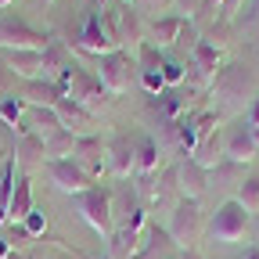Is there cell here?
<instances>
[{"instance_id": "cell-10", "label": "cell", "mask_w": 259, "mask_h": 259, "mask_svg": "<svg viewBox=\"0 0 259 259\" xmlns=\"http://www.w3.org/2000/svg\"><path fill=\"white\" fill-rule=\"evenodd\" d=\"M212 87H216V94H220L223 105H241L245 94L252 90V72L245 69V65H227V69L216 72Z\"/></svg>"}, {"instance_id": "cell-4", "label": "cell", "mask_w": 259, "mask_h": 259, "mask_svg": "<svg viewBox=\"0 0 259 259\" xmlns=\"http://www.w3.org/2000/svg\"><path fill=\"white\" fill-rule=\"evenodd\" d=\"M166 234L173 245L180 248H194V241L202 238V209L194 198H180L169 212V223H166Z\"/></svg>"}, {"instance_id": "cell-7", "label": "cell", "mask_w": 259, "mask_h": 259, "mask_svg": "<svg viewBox=\"0 0 259 259\" xmlns=\"http://www.w3.org/2000/svg\"><path fill=\"white\" fill-rule=\"evenodd\" d=\"M72 47L87 58H101V54H112L119 51V44L108 36V29H105V18L101 11H87L83 15V25L76 29V36H72Z\"/></svg>"}, {"instance_id": "cell-17", "label": "cell", "mask_w": 259, "mask_h": 259, "mask_svg": "<svg viewBox=\"0 0 259 259\" xmlns=\"http://www.w3.org/2000/svg\"><path fill=\"white\" fill-rule=\"evenodd\" d=\"M61 130V119H58V112L54 108H47V105H25V115H22V122H18V134H36V137H51V134H58Z\"/></svg>"}, {"instance_id": "cell-8", "label": "cell", "mask_w": 259, "mask_h": 259, "mask_svg": "<svg viewBox=\"0 0 259 259\" xmlns=\"http://www.w3.org/2000/svg\"><path fill=\"white\" fill-rule=\"evenodd\" d=\"M44 173H47V180H51V187H58V191H65V194H83V191H90V187H97L94 184V177L79 166L76 158H58V162H47L44 166Z\"/></svg>"}, {"instance_id": "cell-3", "label": "cell", "mask_w": 259, "mask_h": 259, "mask_svg": "<svg viewBox=\"0 0 259 259\" xmlns=\"http://www.w3.org/2000/svg\"><path fill=\"white\" fill-rule=\"evenodd\" d=\"M248 220H252V212H248L238 198H227V202L212 212V220H209V238L220 241V245H234V241L245 238Z\"/></svg>"}, {"instance_id": "cell-19", "label": "cell", "mask_w": 259, "mask_h": 259, "mask_svg": "<svg viewBox=\"0 0 259 259\" xmlns=\"http://www.w3.org/2000/svg\"><path fill=\"white\" fill-rule=\"evenodd\" d=\"M134 151H137V162H134V173L151 180L158 169H162V144L151 137V134H134Z\"/></svg>"}, {"instance_id": "cell-46", "label": "cell", "mask_w": 259, "mask_h": 259, "mask_svg": "<svg viewBox=\"0 0 259 259\" xmlns=\"http://www.w3.org/2000/svg\"><path fill=\"white\" fill-rule=\"evenodd\" d=\"M122 4H134V0H122Z\"/></svg>"}, {"instance_id": "cell-44", "label": "cell", "mask_w": 259, "mask_h": 259, "mask_svg": "<svg viewBox=\"0 0 259 259\" xmlns=\"http://www.w3.org/2000/svg\"><path fill=\"white\" fill-rule=\"evenodd\" d=\"M4 158H8V155H0V166H4Z\"/></svg>"}, {"instance_id": "cell-42", "label": "cell", "mask_w": 259, "mask_h": 259, "mask_svg": "<svg viewBox=\"0 0 259 259\" xmlns=\"http://www.w3.org/2000/svg\"><path fill=\"white\" fill-rule=\"evenodd\" d=\"M252 18H259V0L252 4V15H248V22H252Z\"/></svg>"}, {"instance_id": "cell-14", "label": "cell", "mask_w": 259, "mask_h": 259, "mask_svg": "<svg viewBox=\"0 0 259 259\" xmlns=\"http://www.w3.org/2000/svg\"><path fill=\"white\" fill-rule=\"evenodd\" d=\"M72 158L79 162V166L97 180L105 169H108V141H101V137H76V151H72Z\"/></svg>"}, {"instance_id": "cell-37", "label": "cell", "mask_w": 259, "mask_h": 259, "mask_svg": "<svg viewBox=\"0 0 259 259\" xmlns=\"http://www.w3.org/2000/svg\"><path fill=\"white\" fill-rule=\"evenodd\" d=\"M11 83H15V76L4 69V61H0V97H4V94H11Z\"/></svg>"}, {"instance_id": "cell-5", "label": "cell", "mask_w": 259, "mask_h": 259, "mask_svg": "<svg viewBox=\"0 0 259 259\" xmlns=\"http://www.w3.org/2000/svg\"><path fill=\"white\" fill-rule=\"evenodd\" d=\"M76 212H79L101 238H112V231H115V223H112V191L90 187V191L76 194Z\"/></svg>"}, {"instance_id": "cell-25", "label": "cell", "mask_w": 259, "mask_h": 259, "mask_svg": "<svg viewBox=\"0 0 259 259\" xmlns=\"http://www.w3.org/2000/svg\"><path fill=\"white\" fill-rule=\"evenodd\" d=\"M72 61V54H69V47H65L61 40H51L47 47H44V69H40V79H51V83H58V76L65 72V65Z\"/></svg>"}, {"instance_id": "cell-27", "label": "cell", "mask_w": 259, "mask_h": 259, "mask_svg": "<svg viewBox=\"0 0 259 259\" xmlns=\"http://www.w3.org/2000/svg\"><path fill=\"white\" fill-rule=\"evenodd\" d=\"M137 245H141V231H134V227H115L112 238H108L112 259H134Z\"/></svg>"}, {"instance_id": "cell-28", "label": "cell", "mask_w": 259, "mask_h": 259, "mask_svg": "<svg viewBox=\"0 0 259 259\" xmlns=\"http://www.w3.org/2000/svg\"><path fill=\"white\" fill-rule=\"evenodd\" d=\"M72 151H76V137L69 134V130H58V134H51L47 141H44V155H47V162H58V158H72Z\"/></svg>"}, {"instance_id": "cell-33", "label": "cell", "mask_w": 259, "mask_h": 259, "mask_svg": "<svg viewBox=\"0 0 259 259\" xmlns=\"http://www.w3.org/2000/svg\"><path fill=\"white\" fill-rule=\"evenodd\" d=\"M162 79H166V87L184 83V65H180V61H173V58H162Z\"/></svg>"}, {"instance_id": "cell-20", "label": "cell", "mask_w": 259, "mask_h": 259, "mask_svg": "<svg viewBox=\"0 0 259 259\" xmlns=\"http://www.w3.org/2000/svg\"><path fill=\"white\" fill-rule=\"evenodd\" d=\"M15 166H18V173L25 177L29 169H44L47 166V155H44V137H36V134H18V144H15Z\"/></svg>"}, {"instance_id": "cell-34", "label": "cell", "mask_w": 259, "mask_h": 259, "mask_svg": "<svg viewBox=\"0 0 259 259\" xmlns=\"http://www.w3.org/2000/svg\"><path fill=\"white\" fill-rule=\"evenodd\" d=\"M25 231H29V238H36V234H44L47 231V216H44V209H32L29 216H25Z\"/></svg>"}, {"instance_id": "cell-16", "label": "cell", "mask_w": 259, "mask_h": 259, "mask_svg": "<svg viewBox=\"0 0 259 259\" xmlns=\"http://www.w3.org/2000/svg\"><path fill=\"white\" fill-rule=\"evenodd\" d=\"M255 141H252V126L248 122H234V126H227V134H223V158H231V162H245L255 155Z\"/></svg>"}, {"instance_id": "cell-12", "label": "cell", "mask_w": 259, "mask_h": 259, "mask_svg": "<svg viewBox=\"0 0 259 259\" xmlns=\"http://www.w3.org/2000/svg\"><path fill=\"white\" fill-rule=\"evenodd\" d=\"M134 61H137V83L148 94H162V90H166V79H162V51L158 47H151L144 40L141 51L134 54Z\"/></svg>"}, {"instance_id": "cell-18", "label": "cell", "mask_w": 259, "mask_h": 259, "mask_svg": "<svg viewBox=\"0 0 259 259\" xmlns=\"http://www.w3.org/2000/svg\"><path fill=\"white\" fill-rule=\"evenodd\" d=\"M177 180H180V194L184 198H194V202L209 191V169H202L191 155H184L177 162Z\"/></svg>"}, {"instance_id": "cell-21", "label": "cell", "mask_w": 259, "mask_h": 259, "mask_svg": "<svg viewBox=\"0 0 259 259\" xmlns=\"http://www.w3.org/2000/svg\"><path fill=\"white\" fill-rule=\"evenodd\" d=\"M4 69L18 79H40L44 69V51H0Z\"/></svg>"}, {"instance_id": "cell-32", "label": "cell", "mask_w": 259, "mask_h": 259, "mask_svg": "<svg viewBox=\"0 0 259 259\" xmlns=\"http://www.w3.org/2000/svg\"><path fill=\"white\" fill-rule=\"evenodd\" d=\"M134 8L141 15H148V18H162V15L173 8V0H134Z\"/></svg>"}, {"instance_id": "cell-11", "label": "cell", "mask_w": 259, "mask_h": 259, "mask_svg": "<svg viewBox=\"0 0 259 259\" xmlns=\"http://www.w3.org/2000/svg\"><path fill=\"white\" fill-rule=\"evenodd\" d=\"M144 191H151V209H158V212H166V216H169L173 205L184 198V194H180V180H177V166L158 169V177L148 180Z\"/></svg>"}, {"instance_id": "cell-22", "label": "cell", "mask_w": 259, "mask_h": 259, "mask_svg": "<svg viewBox=\"0 0 259 259\" xmlns=\"http://www.w3.org/2000/svg\"><path fill=\"white\" fill-rule=\"evenodd\" d=\"M187 25V18H180V15H162V18H151L148 22V44L151 47H177V40H180V29Z\"/></svg>"}, {"instance_id": "cell-31", "label": "cell", "mask_w": 259, "mask_h": 259, "mask_svg": "<svg viewBox=\"0 0 259 259\" xmlns=\"http://www.w3.org/2000/svg\"><path fill=\"white\" fill-rule=\"evenodd\" d=\"M238 202H241L248 212H259V177H248V180H241Z\"/></svg>"}, {"instance_id": "cell-13", "label": "cell", "mask_w": 259, "mask_h": 259, "mask_svg": "<svg viewBox=\"0 0 259 259\" xmlns=\"http://www.w3.org/2000/svg\"><path fill=\"white\" fill-rule=\"evenodd\" d=\"M54 112H58L61 126L69 130L72 137H94V134H97V126H101V119H97L94 112H87L83 105L69 101V97H61V101L54 105Z\"/></svg>"}, {"instance_id": "cell-43", "label": "cell", "mask_w": 259, "mask_h": 259, "mask_svg": "<svg viewBox=\"0 0 259 259\" xmlns=\"http://www.w3.org/2000/svg\"><path fill=\"white\" fill-rule=\"evenodd\" d=\"M8 4H11V0H0V8H8Z\"/></svg>"}, {"instance_id": "cell-40", "label": "cell", "mask_w": 259, "mask_h": 259, "mask_svg": "<svg viewBox=\"0 0 259 259\" xmlns=\"http://www.w3.org/2000/svg\"><path fill=\"white\" fill-rule=\"evenodd\" d=\"M0 259H29V255H25V252H4Z\"/></svg>"}, {"instance_id": "cell-26", "label": "cell", "mask_w": 259, "mask_h": 259, "mask_svg": "<svg viewBox=\"0 0 259 259\" xmlns=\"http://www.w3.org/2000/svg\"><path fill=\"white\" fill-rule=\"evenodd\" d=\"M191 158L198 162L202 169H216L220 162H223V134H220V130H216V134H209V137H202L198 144H194Z\"/></svg>"}, {"instance_id": "cell-45", "label": "cell", "mask_w": 259, "mask_h": 259, "mask_svg": "<svg viewBox=\"0 0 259 259\" xmlns=\"http://www.w3.org/2000/svg\"><path fill=\"white\" fill-rule=\"evenodd\" d=\"M40 4H54V0H40Z\"/></svg>"}, {"instance_id": "cell-29", "label": "cell", "mask_w": 259, "mask_h": 259, "mask_svg": "<svg viewBox=\"0 0 259 259\" xmlns=\"http://www.w3.org/2000/svg\"><path fill=\"white\" fill-rule=\"evenodd\" d=\"M245 180V166L241 162H231V158H223L216 169H209V187H231V184H241Z\"/></svg>"}, {"instance_id": "cell-9", "label": "cell", "mask_w": 259, "mask_h": 259, "mask_svg": "<svg viewBox=\"0 0 259 259\" xmlns=\"http://www.w3.org/2000/svg\"><path fill=\"white\" fill-rule=\"evenodd\" d=\"M144 32H148L144 15H141L134 4L115 0V44H119V51L130 47V58H134V54L141 51V44H144Z\"/></svg>"}, {"instance_id": "cell-15", "label": "cell", "mask_w": 259, "mask_h": 259, "mask_svg": "<svg viewBox=\"0 0 259 259\" xmlns=\"http://www.w3.org/2000/svg\"><path fill=\"white\" fill-rule=\"evenodd\" d=\"M134 162H137V151H134V137L130 134H112V141H108V173L112 177H119V180H126L130 173H134Z\"/></svg>"}, {"instance_id": "cell-6", "label": "cell", "mask_w": 259, "mask_h": 259, "mask_svg": "<svg viewBox=\"0 0 259 259\" xmlns=\"http://www.w3.org/2000/svg\"><path fill=\"white\" fill-rule=\"evenodd\" d=\"M51 44L47 32L32 29L18 15H0V51H44Z\"/></svg>"}, {"instance_id": "cell-1", "label": "cell", "mask_w": 259, "mask_h": 259, "mask_svg": "<svg viewBox=\"0 0 259 259\" xmlns=\"http://www.w3.org/2000/svg\"><path fill=\"white\" fill-rule=\"evenodd\" d=\"M58 87H61V94L69 97V101L83 105V108H87V112H94V115H101V108L112 101L108 90L101 87V79L94 76V69L79 65L76 58H72L69 65H65V72L58 76Z\"/></svg>"}, {"instance_id": "cell-24", "label": "cell", "mask_w": 259, "mask_h": 259, "mask_svg": "<svg viewBox=\"0 0 259 259\" xmlns=\"http://www.w3.org/2000/svg\"><path fill=\"white\" fill-rule=\"evenodd\" d=\"M36 209V202H32V184L29 177H18L15 180V194H11V205H8V220L4 223H25V216Z\"/></svg>"}, {"instance_id": "cell-23", "label": "cell", "mask_w": 259, "mask_h": 259, "mask_svg": "<svg viewBox=\"0 0 259 259\" xmlns=\"http://www.w3.org/2000/svg\"><path fill=\"white\" fill-rule=\"evenodd\" d=\"M18 97H22L25 105H47V108H54L65 94H61V87L51 83V79H25L22 90H18Z\"/></svg>"}, {"instance_id": "cell-36", "label": "cell", "mask_w": 259, "mask_h": 259, "mask_svg": "<svg viewBox=\"0 0 259 259\" xmlns=\"http://www.w3.org/2000/svg\"><path fill=\"white\" fill-rule=\"evenodd\" d=\"M238 8H241V0H223V4H220V18L231 22V18L238 15Z\"/></svg>"}, {"instance_id": "cell-41", "label": "cell", "mask_w": 259, "mask_h": 259, "mask_svg": "<svg viewBox=\"0 0 259 259\" xmlns=\"http://www.w3.org/2000/svg\"><path fill=\"white\" fill-rule=\"evenodd\" d=\"M245 259H259V245H252V248L245 252Z\"/></svg>"}, {"instance_id": "cell-35", "label": "cell", "mask_w": 259, "mask_h": 259, "mask_svg": "<svg viewBox=\"0 0 259 259\" xmlns=\"http://www.w3.org/2000/svg\"><path fill=\"white\" fill-rule=\"evenodd\" d=\"M198 4H202V0H173V8L180 11V18H194V11H198Z\"/></svg>"}, {"instance_id": "cell-30", "label": "cell", "mask_w": 259, "mask_h": 259, "mask_svg": "<svg viewBox=\"0 0 259 259\" xmlns=\"http://www.w3.org/2000/svg\"><path fill=\"white\" fill-rule=\"evenodd\" d=\"M22 115H25V101H22V97L11 90V94H4V97H0V119H4L11 130L22 122Z\"/></svg>"}, {"instance_id": "cell-38", "label": "cell", "mask_w": 259, "mask_h": 259, "mask_svg": "<svg viewBox=\"0 0 259 259\" xmlns=\"http://www.w3.org/2000/svg\"><path fill=\"white\" fill-rule=\"evenodd\" d=\"M248 126H259V94H255V101L248 108Z\"/></svg>"}, {"instance_id": "cell-39", "label": "cell", "mask_w": 259, "mask_h": 259, "mask_svg": "<svg viewBox=\"0 0 259 259\" xmlns=\"http://www.w3.org/2000/svg\"><path fill=\"white\" fill-rule=\"evenodd\" d=\"M248 227L255 231V238H259V212H252V220H248Z\"/></svg>"}, {"instance_id": "cell-2", "label": "cell", "mask_w": 259, "mask_h": 259, "mask_svg": "<svg viewBox=\"0 0 259 259\" xmlns=\"http://www.w3.org/2000/svg\"><path fill=\"white\" fill-rule=\"evenodd\" d=\"M94 76L101 79V87L108 94H126L130 87L137 83V61L130 58L126 51H112L94 58Z\"/></svg>"}]
</instances>
